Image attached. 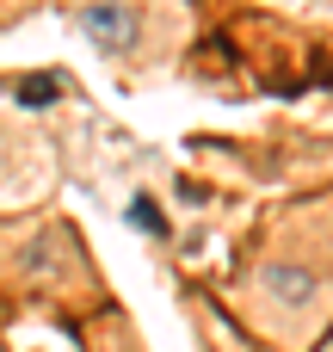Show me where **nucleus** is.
<instances>
[{
  "instance_id": "nucleus-1",
  "label": "nucleus",
  "mask_w": 333,
  "mask_h": 352,
  "mask_svg": "<svg viewBox=\"0 0 333 352\" xmlns=\"http://www.w3.org/2000/svg\"><path fill=\"white\" fill-rule=\"evenodd\" d=\"M87 31H93L111 56H124V50L136 43V19H130L124 0H99V6H87Z\"/></svg>"
}]
</instances>
